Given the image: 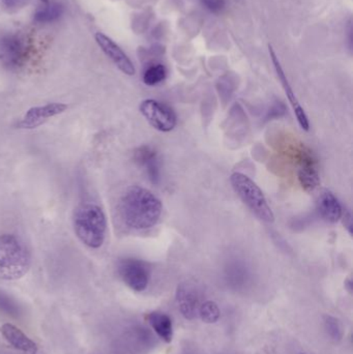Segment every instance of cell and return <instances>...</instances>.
Listing matches in <instances>:
<instances>
[{
  "label": "cell",
  "instance_id": "obj_3",
  "mask_svg": "<svg viewBox=\"0 0 353 354\" xmlns=\"http://www.w3.org/2000/svg\"><path fill=\"white\" fill-rule=\"evenodd\" d=\"M30 266L31 254L26 245L15 235H0V280H19Z\"/></svg>",
  "mask_w": 353,
  "mask_h": 354
},
{
  "label": "cell",
  "instance_id": "obj_24",
  "mask_svg": "<svg viewBox=\"0 0 353 354\" xmlns=\"http://www.w3.org/2000/svg\"><path fill=\"white\" fill-rule=\"evenodd\" d=\"M17 1H18V0H2V2L8 6H14V4L17 3Z\"/></svg>",
  "mask_w": 353,
  "mask_h": 354
},
{
  "label": "cell",
  "instance_id": "obj_19",
  "mask_svg": "<svg viewBox=\"0 0 353 354\" xmlns=\"http://www.w3.org/2000/svg\"><path fill=\"white\" fill-rule=\"evenodd\" d=\"M198 316L205 324H216L221 317V312L215 301H207L201 304Z\"/></svg>",
  "mask_w": 353,
  "mask_h": 354
},
{
  "label": "cell",
  "instance_id": "obj_14",
  "mask_svg": "<svg viewBox=\"0 0 353 354\" xmlns=\"http://www.w3.org/2000/svg\"><path fill=\"white\" fill-rule=\"evenodd\" d=\"M300 167L298 170V181L305 191L312 193L321 185V177L316 163L312 156L303 151L300 155Z\"/></svg>",
  "mask_w": 353,
  "mask_h": 354
},
{
  "label": "cell",
  "instance_id": "obj_13",
  "mask_svg": "<svg viewBox=\"0 0 353 354\" xmlns=\"http://www.w3.org/2000/svg\"><path fill=\"white\" fill-rule=\"evenodd\" d=\"M0 333H1L4 340L17 351L24 354L37 353V351H39L37 345L17 326L10 324H4L0 328Z\"/></svg>",
  "mask_w": 353,
  "mask_h": 354
},
{
  "label": "cell",
  "instance_id": "obj_16",
  "mask_svg": "<svg viewBox=\"0 0 353 354\" xmlns=\"http://www.w3.org/2000/svg\"><path fill=\"white\" fill-rule=\"evenodd\" d=\"M147 322L151 324L155 334L166 343H170L173 339V324L171 318L162 312H151L146 316Z\"/></svg>",
  "mask_w": 353,
  "mask_h": 354
},
{
  "label": "cell",
  "instance_id": "obj_21",
  "mask_svg": "<svg viewBox=\"0 0 353 354\" xmlns=\"http://www.w3.org/2000/svg\"><path fill=\"white\" fill-rule=\"evenodd\" d=\"M0 311L6 312L8 315H14L18 312L16 304L2 292H0Z\"/></svg>",
  "mask_w": 353,
  "mask_h": 354
},
{
  "label": "cell",
  "instance_id": "obj_15",
  "mask_svg": "<svg viewBox=\"0 0 353 354\" xmlns=\"http://www.w3.org/2000/svg\"><path fill=\"white\" fill-rule=\"evenodd\" d=\"M317 210L327 222H339L343 216V207L339 199L331 191H323L317 198Z\"/></svg>",
  "mask_w": 353,
  "mask_h": 354
},
{
  "label": "cell",
  "instance_id": "obj_17",
  "mask_svg": "<svg viewBox=\"0 0 353 354\" xmlns=\"http://www.w3.org/2000/svg\"><path fill=\"white\" fill-rule=\"evenodd\" d=\"M64 12V6L59 2H51L39 8L35 14V21L37 23H50L57 20Z\"/></svg>",
  "mask_w": 353,
  "mask_h": 354
},
{
  "label": "cell",
  "instance_id": "obj_5",
  "mask_svg": "<svg viewBox=\"0 0 353 354\" xmlns=\"http://www.w3.org/2000/svg\"><path fill=\"white\" fill-rule=\"evenodd\" d=\"M118 274L126 286L136 292L147 288L151 280V268L142 260L126 258L118 262Z\"/></svg>",
  "mask_w": 353,
  "mask_h": 354
},
{
  "label": "cell",
  "instance_id": "obj_11",
  "mask_svg": "<svg viewBox=\"0 0 353 354\" xmlns=\"http://www.w3.org/2000/svg\"><path fill=\"white\" fill-rule=\"evenodd\" d=\"M178 310L186 319L192 320L198 316L200 299L196 288L188 284H182L176 291Z\"/></svg>",
  "mask_w": 353,
  "mask_h": 354
},
{
  "label": "cell",
  "instance_id": "obj_20",
  "mask_svg": "<svg viewBox=\"0 0 353 354\" xmlns=\"http://www.w3.org/2000/svg\"><path fill=\"white\" fill-rule=\"evenodd\" d=\"M325 328L327 334L333 340H341L342 337H343V330H342L341 324L337 318L333 317V316H325Z\"/></svg>",
  "mask_w": 353,
  "mask_h": 354
},
{
  "label": "cell",
  "instance_id": "obj_1",
  "mask_svg": "<svg viewBox=\"0 0 353 354\" xmlns=\"http://www.w3.org/2000/svg\"><path fill=\"white\" fill-rule=\"evenodd\" d=\"M163 212L161 200L145 187H130L120 202L122 222L133 230H147L159 222Z\"/></svg>",
  "mask_w": 353,
  "mask_h": 354
},
{
  "label": "cell",
  "instance_id": "obj_23",
  "mask_svg": "<svg viewBox=\"0 0 353 354\" xmlns=\"http://www.w3.org/2000/svg\"><path fill=\"white\" fill-rule=\"evenodd\" d=\"M342 218H344V225H345L346 228L350 231V234L352 233V216H350V212L348 214H344L342 216Z\"/></svg>",
  "mask_w": 353,
  "mask_h": 354
},
{
  "label": "cell",
  "instance_id": "obj_7",
  "mask_svg": "<svg viewBox=\"0 0 353 354\" xmlns=\"http://www.w3.org/2000/svg\"><path fill=\"white\" fill-rule=\"evenodd\" d=\"M66 109H68V105L64 103H49L30 108L17 124V127L24 130H32L45 124L50 118L64 113Z\"/></svg>",
  "mask_w": 353,
  "mask_h": 354
},
{
  "label": "cell",
  "instance_id": "obj_8",
  "mask_svg": "<svg viewBox=\"0 0 353 354\" xmlns=\"http://www.w3.org/2000/svg\"><path fill=\"white\" fill-rule=\"evenodd\" d=\"M95 41H97L102 51L115 64V66L128 76H134L136 70L134 64L131 62L126 53L122 51L120 46L116 45L109 37L102 32H97L95 35Z\"/></svg>",
  "mask_w": 353,
  "mask_h": 354
},
{
  "label": "cell",
  "instance_id": "obj_25",
  "mask_svg": "<svg viewBox=\"0 0 353 354\" xmlns=\"http://www.w3.org/2000/svg\"><path fill=\"white\" fill-rule=\"evenodd\" d=\"M41 2H43L44 4L49 3V0H41Z\"/></svg>",
  "mask_w": 353,
  "mask_h": 354
},
{
  "label": "cell",
  "instance_id": "obj_12",
  "mask_svg": "<svg viewBox=\"0 0 353 354\" xmlns=\"http://www.w3.org/2000/svg\"><path fill=\"white\" fill-rule=\"evenodd\" d=\"M24 56V47L17 35L0 37V62L8 66H20Z\"/></svg>",
  "mask_w": 353,
  "mask_h": 354
},
{
  "label": "cell",
  "instance_id": "obj_6",
  "mask_svg": "<svg viewBox=\"0 0 353 354\" xmlns=\"http://www.w3.org/2000/svg\"><path fill=\"white\" fill-rule=\"evenodd\" d=\"M140 112L149 124L160 132H170L175 128L178 122L173 110L155 100L143 101L140 105Z\"/></svg>",
  "mask_w": 353,
  "mask_h": 354
},
{
  "label": "cell",
  "instance_id": "obj_4",
  "mask_svg": "<svg viewBox=\"0 0 353 354\" xmlns=\"http://www.w3.org/2000/svg\"><path fill=\"white\" fill-rule=\"evenodd\" d=\"M230 183L234 192L255 216H258L263 222H275V214L269 205L265 194L250 177L236 172L230 177Z\"/></svg>",
  "mask_w": 353,
  "mask_h": 354
},
{
  "label": "cell",
  "instance_id": "obj_9",
  "mask_svg": "<svg viewBox=\"0 0 353 354\" xmlns=\"http://www.w3.org/2000/svg\"><path fill=\"white\" fill-rule=\"evenodd\" d=\"M134 161L144 169L151 183L158 185L161 180V161L157 151L149 145L138 147L134 151Z\"/></svg>",
  "mask_w": 353,
  "mask_h": 354
},
{
  "label": "cell",
  "instance_id": "obj_22",
  "mask_svg": "<svg viewBox=\"0 0 353 354\" xmlns=\"http://www.w3.org/2000/svg\"><path fill=\"white\" fill-rule=\"evenodd\" d=\"M202 3L209 8L211 12H219L220 10H223L225 6L224 0H201Z\"/></svg>",
  "mask_w": 353,
  "mask_h": 354
},
{
  "label": "cell",
  "instance_id": "obj_10",
  "mask_svg": "<svg viewBox=\"0 0 353 354\" xmlns=\"http://www.w3.org/2000/svg\"><path fill=\"white\" fill-rule=\"evenodd\" d=\"M269 53H271V57L273 59L276 72H277L278 77H279L280 81H281L282 85H283L286 95H287L288 100H289L290 104H292V109H294L300 128L303 130L309 131L310 124H309L308 116H307L306 112L304 111L302 106H300L298 100L296 99V95H294V91H292V86H290L289 82H288L287 78H286L285 74H284L283 68H282L281 64H280L279 59H278L277 55H276L271 46H269Z\"/></svg>",
  "mask_w": 353,
  "mask_h": 354
},
{
  "label": "cell",
  "instance_id": "obj_18",
  "mask_svg": "<svg viewBox=\"0 0 353 354\" xmlns=\"http://www.w3.org/2000/svg\"><path fill=\"white\" fill-rule=\"evenodd\" d=\"M167 71L163 64H153L145 70L143 82L149 86H155L165 80Z\"/></svg>",
  "mask_w": 353,
  "mask_h": 354
},
{
  "label": "cell",
  "instance_id": "obj_2",
  "mask_svg": "<svg viewBox=\"0 0 353 354\" xmlns=\"http://www.w3.org/2000/svg\"><path fill=\"white\" fill-rule=\"evenodd\" d=\"M75 234L90 249L103 245L107 233V218L101 206L84 203L75 209L73 216Z\"/></svg>",
  "mask_w": 353,
  "mask_h": 354
}]
</instances>
